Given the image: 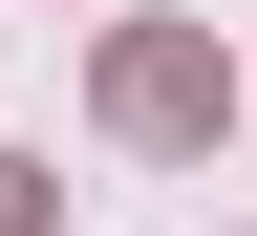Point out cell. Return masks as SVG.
<instances>
[{"label": "cell", "instance_id": "6da1fadb", "mask_svg": "<svg viewBox=\"0 0 257 236\" xmlns=\"http://www.w3.org/2000/svg\"><path fill=\"white\" fill-rule=\"evenodd\" d=\"M214 108H236V86H214L193 22H128V43H107V129H128V150H193Z\"/></svg>", "mask_w": 257, "mask_h": 236}, {"label": "cell", "instance_id": "7a4b0ae2", "mask_svg": "<svg viewBox=\"0 0 257 236\" xmlns=\"http://www.w3.org/2000/svg\"><path fill=\"white\" fill-rule=\"evenodd\" d=\"M0 236H43V172H22V150H0Z\"/></svg>", "mask_w": 257, "mask_h": 236}]
</instances>
